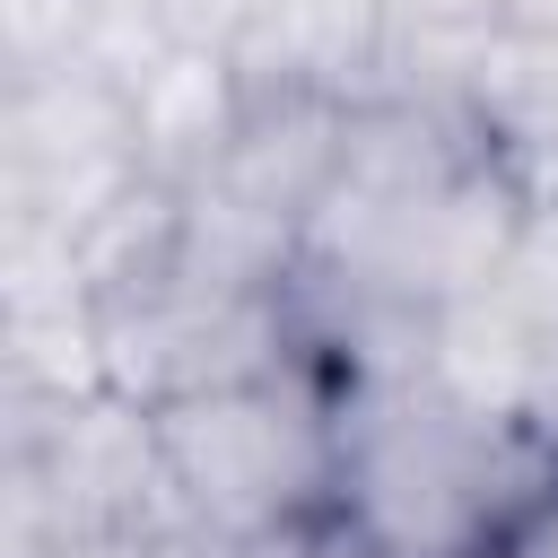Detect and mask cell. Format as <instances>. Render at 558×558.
Wrapping results in <instances>:
<instances>
[{
  "mask_svg": "<svg viewBox=\"0 0 558 558\" xmlns=\"http://www.w3.org/2000/svg\"><path fill=\"white\" fill-rule=\"evenodd\" d=\"M558 462L523 427L453 410L427 375L340 384V514L384 558H480Z\"/></svg>",
  "mask_w": 558,
  "mask_h": 558,
  "instance_id": "obj_1",
  "label": "cell"
},
{
  "mask_svg": "<svg viewBox=\"0 0 558 558\" xmlns=\"http://www.w3.org/2000/svg\"><path fill=\"white\" fill-rule=\"evenodd\" d=\"M166 480L192 541L253 549L340 497V384L296 357L279 375L209 384L157 410Z\"/></svg>",
  "mask_w": 558,
  "mask_h": 558,
  "instance_id": "obj_2",
  "label": "cell"
},
{
  "mask_svg": "<svg viewBox=\"0 0 558 558\" xmlns=\"http://www.w3.org/2000/svg\"><path fill=\"white\" fill-rule=\"evenodd\" d=\"M140 122H131V87L70 61V70H35L9 78V122H0V201L9 227H44V235H87L122 192H140Z\"/></svg>",
  "mask_w": 558,
  "mask_h": 558,
  "instance_id": "obj_3",
  "label": "cell"
},
{
  "mask_svg": "<svg viewBox=\"0 0 558 558\" xmlns=\"http://www.w3.org/2000/svg\"><path fill=\"white\" fill-rule=\"evenodd\" d=\"M384 9L392 0H270L227 52L253 96H340L366 105L384 70Z\"/></svg>",
  "mask_w": 558,
  "mask_h": 558,
  "instance_id": "obj_4",
  "label": "cell"
},
{
  "mask_svg": "<svg viewBox=\"0 0 558 558\" xmlns=\"http://www.w3.org/2000/svg\"><path fill=\"white\" fill-rule=\"evenodd\" d=\"M244 113H253V87H244L235 52L183 35V44L131 87V122H140V166H148V183H166V192L201 183V174L235 148Z\"/></svg>",
  "mask_w": 558,
  "mask_h": 558,
  "instance_id": "obj_5",
  "label": "cell"
},
{
  "mask_svg": "<svg viewBox=\"0 0 558 558\" xmlns=\"http://www.w3.org/2000/svg\"><path fill=\"white\" fill-rule=\"evenodd\" d=\"M532 375H541V305L523 288H471L453 305L427 314V384L488 418V427H523L532 410Z\"/></svg>",
  "mask_w": 558,
  "mask_h": 558,
  "instance_id": "obj_6",
  "label": "cell"
},
{
  "mask_svg": "<svg viewBox=\"0 0 558 558\" xmlns=\"http://www.w3.org/2000/svg\"><path fill=\"white\" fill-rule=\"evenodd\" d=\"M471 131L532 209H558V35L506 26L471 78Z\"/></svg>",
  "mask_w": 558,
  "mask_h": 558,
  "instance_id": "obj_7",
  "label": "cell"
},
{
  "mask_svg": "<svg viewBox=\"0 0 558 558\" xmlns=\"http://www.w3.org/2000/svg\"><path fill=\"white\" fill-rule=\"evenodd\" d=\"M506 288H523L541 314H558V209H532L523 218L514 262H506Z\"/></svg>",
  "mask_w": 558,
  "mask_h": 558,
  "instance_id": "obj_8",
  "label": "cell"
},
{
  "mask_svg": "<svg viewBox=\"0 0 558 558\" xmlns=\"http://www.w3.org/2000/svg\"><path fill=\"white\" fill-rule=\"evenodd\" d=\"M523 436L558 462V314H541V375H532V410H523Z\"/></svg>",
  "mask_w": 558,
  "mask_h": 558,
  "instance_id": "obj_9",
  "label": "cell"
},
{
  "mask_svg": "<svg viewBox=\"0 0 558 558\" xmlns=\"http://www.w3.org/2000/svg\"><path fill=\"white\" fill-rule=\"evenodd\" d=\"M166 9H174V26H183V35H201V44H235L270 0H166Z\"/></svg>",
  "mask_w": 558,
  "mask_h": 558,
  "instance_id": "obj_10",
  "label": "cell"
},
{
  "mask_svg": "<svg viewBox=\"0 0 558 558\" xmlns=\"http://www.w3.org/2000/svg\"><path fill=\"white\" fill-rule=\"evenodd\" d=\"M192 541H166V532H113V541H70L52 558H183Z\"/></svg>",
  "mask_w": 558,
  "mask_h": 558,
  "instance_id": "obj_11",
  "label": "cell"
},
{
  "mask_svg": "<svg viewBox=\"0 0 558 558\" xmlns=\"http://www.w3.org/2000/svg\"><path fill=\"white\" fill-rule=\"evenodd\" d=\"M506 17L532 26V35H558V0H506Z\"/></svg>",
  "mask_w": 558,
  "mask_h": 558,
  "instance_id": "obj_12",
  "label": "cell"
}]
</instances>
